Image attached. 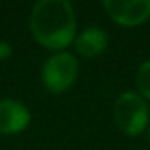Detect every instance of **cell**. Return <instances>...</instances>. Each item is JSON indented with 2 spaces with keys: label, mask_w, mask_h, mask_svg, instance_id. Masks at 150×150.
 <instances>
[{
  "label": "cell",
  "mask_w": 150,
  "mask_h": 150,
  "mask_svg": "<svg viewBox=\"0 0 150 150\" xmlns=\"http://www.w3.org/2000/svg\"><path fill=\"white\" fill-rule=\"evenodd\" d=\"M30 30L34 39L48 50H62L74 42L76 14L67 0H39L30 13Z\"/></svg>",
  "instance_id": "1"
},
{
  "label": "cell",
  "mask_w": 150,
  "mask_h": 150,
  "mask_svg": "<svg viewBox=\"0 0 150 150\" xmlns=\"http://www.w3.org/2000/svg\"><path fill=\"white\" fill-rule=\"evenodd\" d=\"M113 122L127 136H139L150 124L146 101L136 90L122 92L113 104Z\"/></svg>",
  "instance_id": "2"
},
{
  "label": "cell",
  "mask_w": 150,
  "mask_h": 150,
  "mask_svg": "<svg viewBox=\"0 0 150 150\" xmlns=\"http://www.w3.org/2000/svg\"><path fill=\"white\" fill-rule=\"evenodd\" d=\"M80 64L71 51H57L50 55L41 67L42 85L55 94L69 90L78 78Z\"/></svg>",
  "instance_id": "3"
},
{
  "label": "cell",
  "mask_w": 150,
  "mask_h": 150,
  "mask_svg": "<svg viewBox=\"0 0 150 150\" xmlns=\"http://www.w3.org/2000/svg\"><path fill=\"white\" fill-rule=\"evenodd\" d=\"M108 16L124 27L141 25L150 18V0H104Z\"/></svg>",
  "instance_id": "4"
},
{
  "label": "cell",
  "mask_w": 150,
  "mask_h": 150,
  "mask_svg": "<svg viewBox=\"0 0 150 150\" xmlns=\"http://www.w3.org/2000/svg\"><path fill=\"white\" fill-rule=\"evenodd\" d=\"M30 110L16 99H0V132L18 134L30 124Z\"/></svg>",
  "instance_id": "5"
},
{
  "label": "cell",
  "mask_w": 150,
  "mask_h": 150,
  "mask_svg": "<svg viewBox=\"0 0 150 150\" xmlns=\"http://www.w3.org/2000/svg\"><path fill=\"white\" fill-rule=\"evenodd\" d=\"M106 48H108V34L96 25L87 27L74 37V50L85 58L99 57Z\"/></svg>",
  "instance_id": "6"
},
{
  "label": "cell",
  "mask_w": 150,
  "mask_h": 150,
  "mask_svg": "<svg viewBox=\"0 0 150 150\" xmlns=\"http://www.w3.org/2000/svg\"><path fill=\"white\" fill-rule=\"evenodd\" d=\"M136 87L138 94L146 101H150V60H145L136 71Z\"/></svg>",
  "instance_id": "7"
},
{
  "label": "cell",
  "mask_w": 150,
  "mask_h": 150,
  "mask_svg": "<svg viewBox=\"0 0 150 150\" xmlns=\"http://www.w3.org/2000/svg\"><path fill=\"white\" fill-rule=\"evenodd\" d=\"M11 53H13V46H11L7 41H0V60L9 58Z\"/></svg>",
  "instance_id": "8"
},
{
  "label": "cell",
  "mask_w": 150,
  "mask_h": 150,
  "mask_svg": "<svg viewBox=\"0 0 150 150\" xmlns=\"http://www.w3.org/2000/svg\"><path fill=\"white\" fill-rule=\"evenodd\" d=\"M145 132H146V136L150 138V124H148V127H146V131H145Z\"/></svg>",
  "instance_id": "9"
},
{
  "label": "cell",
  "mask_w": 150,
  "mask_h": 150,
  "mask_svg": "<svg viewBox=\"0 0 150 150\" xmlns=\"http://www.w3.org/2000/svg\"><path fill=\"white\" fill-rule=\"evenodd\" d=\"M141 150H146V148H141Z\"/></svg>",
  "instance_id": "10"
}]
</instances>
